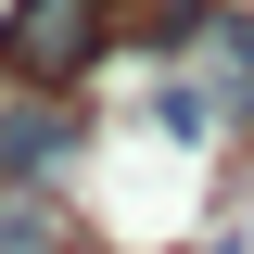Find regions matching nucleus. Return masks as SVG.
I'll return each instance as SVG.
<instances>
[{"mask_svg":"<svg viewBox=\"0 0 254 254\" xmlns=\"http://www.w3.org/2000/svg\"><path fill=\"white\" fill-rule=\"evenodd\" d=\"M76 165V102L64 89H13L0 102V190H51Z\"/></svg>","mask_w":254,"mask_h":254,"instance_id":"obj_2","label":"nucleus"},{"mask_svg":"<svg viewBox=\"0 0 254 254\" xmlns=\"http://www.w3.org/2000/svg\"><path fill=\"white\" fill-rule=\"evenodd\" d=\"M102 38H115V0H13L0 51H13V89H76Z\"/></svg>","mask_w":254,"mask_h":254,"instance_id":"obj_1","label":"nucleus"},{"mask_svg":"<svg viewBox=\"0 0 254 254\" xmlns=\"http://www.w3.org/2000/svg\"><path fill=\"white\" fill-rule=\"evenodd\" d=\"M0 254H76V242H64V203H51V190H0Z\"/></svg>","mask_w":254,"mask_h":254,"instance_id":"obj_3","label":"nucleus"}]
</instances>
